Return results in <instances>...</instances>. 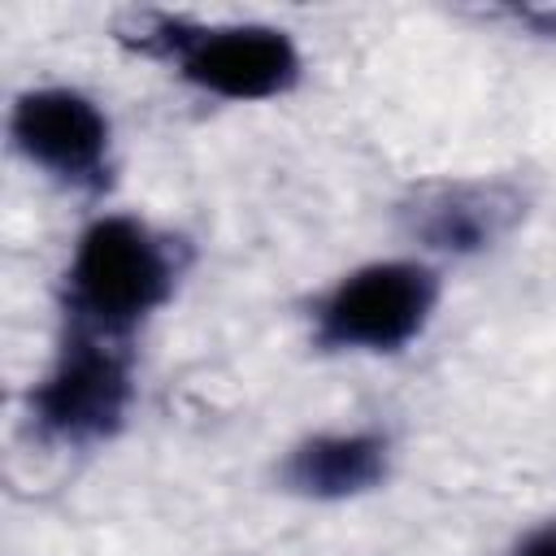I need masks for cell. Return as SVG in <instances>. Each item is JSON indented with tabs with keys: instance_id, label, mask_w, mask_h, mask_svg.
Wrapping results in <instances>:
<instances>
[{
	"instance_id": "6da1fadb",
	"label": "cell",
	"mask_w": 556,
	"mask_h": 556,
	"mask_svg": "<svg viewBox=\"0 0 556 556\" xmlns=\"http://www.w3.org/2000/svg\"><path fill=\"white\" fill-rule=\"evenodd\" d=\"M174 291L169 248L135 217H100L83 230L70 274L65 304L78 334L122 339Z\"/></svg>"
},
{
	"instance_id": "7a4b0ae2",
	"label": "cell",
	"mask_w": 556,
	"mask_h": 556,
	"mask_svg": "<svg viewBox=\"0 0 556 556\" xmlns=\"http://www.w3.org/2000/svg\"><path fill=\"white\" fill-rule=\"evenodd\" d=\"M439 278L417 261H378L348 274L317 308V343L330 352H400L434 313Z\"/></svg>"
},
{
	"instance_id": "3957f363",
	"label": "cell",
	"mask_w": 556,
	"mask_h": 556,
	"mask_svg": "<svg viewBox=\"0 0 556 556\" xmlns=\"http://www.w3.org/2000/svg\"><path fill=\"white\" fill-rule=\"evenodd\" d=\"M143 48L169 52L182 78L222 100H269L300 78L295 43L274 26H208L191 30L169 17H152Z\"/></svg>"
},
{
	"instance_id": "277c9868",
	"label": "cell",
	"mask_w": 556,
	"mask_h": 556,
	"mask_svg": "<svg viewBox=\"0 0 556 556\" xmlns=\"http://www.w3.org/2000/svg\"><path fill=\"white\" fill-rule=\"evenodd\" d=\"M130 408V369L113 339L70 334L56 369L30 391V413L61 443L109 439Z\"/></svg>"
},
{
	"instance_id": "5b68a950",
	"label": "cell",
	"mask_w": 556,
	"mask_h": 556,
	"mask_svg": "<svg viewBox=\"0 0 556 556\" xmlns=\"http://www.w3.org/2000/svg\"><path fill=\"white\" fill-rule=\"evenodd\" d=\"M13 143L52 178L74 187H100L109 178V122L104 113L70 91L43 87L13 104Z\"/></svg>"
},
{
	"instance_id": "8992f818",
	"label": "cell",
	"mask_w": 556,
	"mask_h": 556,
	"mask_svg": "<svg viewBox=\"0 0 556 556\" xmlns=\"http://www.w3.org/2000/svg\"><path fill=\"white\" fill-rule=\"evenodd\" d=\"M382 478L387 439L378 434H317L304 439L282 465V482L308 500H348L374 491Z\"/></svg>"
},
{
	"instance_id": "52a82bcc",
	"label": "cell",
	"mask_w": 556,
	"mask_h": 556,
	"mask_svg": "<svg viewBox=\"0 0 556 556\" xmlns=\"http://www.w3.org/2000/svg\"><path fill=\"white\" fill-rule=\"evenodd\" d=\"M495 217H500V208L491 204V195H478V191L456 187V191L434 195V200L421 208L417 230H421L434 248L469 252V248H482V243L495 235Z\"/></svg>"
},
{
	"instance_id": "ba28073f",
	"label": "cell",
	"mask_w": 556,
	"mask_h": 556,
	"mask_svg": "<svg viewBox=\"0 0 556 556\" xmlns=\"http://www.w3.org/2000/svg\"><path fill=\"white\" fill-rule=\"evenodd\" d=\"M517 556H556V526H547V530H534L521 547H517Z\"/></svg>"
}]
</instances>
